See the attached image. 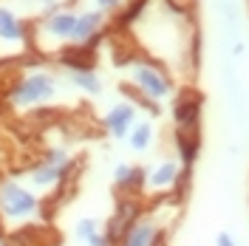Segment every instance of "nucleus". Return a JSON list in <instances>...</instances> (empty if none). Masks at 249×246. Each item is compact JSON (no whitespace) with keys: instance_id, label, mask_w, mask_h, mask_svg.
<instances>
[{"instance_id":"f3484780","label":"nucleus","mask_w":249,"mask_h":246,"mask_svg":"<svg viewBox=\"0 0 249 246\" xmlns=\"http://www.w3.org/2000/svg\"><path fill=\"white\" fill-rule=\"evenodd\" d=\"M215 246H238V241H235V235H232V232L221 229V232L215 235Z\"/></svg>"},{"instance_id":"1a4fd4ad","label":"nucleus","mask_w":249,"mask_h":246,"mask_svg":"<svg viewBox=\"0 0 249 246\" xmlns=\"http://www.w3.org/2000/svg\"><path fill=\"white\" fill-rule=\"evenodd\" d=\"M108 17L96 9H82L77 15V26H74V34H71V43L68 46L77 48V51H88L91 46H96V40L105 34L108 29Z\"/></svg>"},{"instance_id":"423d86ee","label":"nucleus","mask_w":249,"mask_h":246,"mask_svg":"<svg viewBox=\"0 0 249 246\" xmlns=\"http://www.w3.org/2000/svg\"><path fill=\"white\" fill-rule=\"evenodd\" d=\"M173 116V141H201V110L204 99L198 91L184 88L170 99Z\"/></svg>"},{"instance_id":"7ed1b4c3","label":"nucleus","mask_w":249,"mask_h":246,"mask_svg":"<svg viewBox=\"0 0 249 246\" xmlns=\"http://www.w3.org/2000/svg\"><path fill=\"white\" fill-rule=\"evenodd\" d=\"M46 201L20 178H0V227H26L40 221Z\"/></svg>"},{"instance_id":"4468645a","label":"nucleus","mask_w":249,"mask_h":246,"mask_svg":"<svg viewBox=\"0 0 249 246\" xmlns=\"http://www.w3.org/2000/svg\"><path fill=\"white\" fill-rule=\"evenodd\" d=\"M74 241L82 246H110L108 235H105V224L93 215H82L74 224Z\"/></svg>"},{"instance_id":"f257e3e1","label":"nucleus","mask_w":249,"mask_h":246,"mask_svg":"<svg viewBox=\"0 0 249 246\" xmlns=\"http://www.w3.org/2000/svg\"><path fill=\"white\" fill-rule=\"evenodd\" d=\"M122 68H124V77H127V88H130L136 102H150V105L161 108V102H170L173 96L178 93L176 77L161 62L144 57L142 51L124 57Z\"/></svg>"},{"instance_id":"f03ea898","label":"nucleus","mask_w":249,"mask_h":246,"mask_svg":"<svg viewBox=\"0 0 249 246\" xmlns=\"http://www.w3.org/2000/svg\"><path fill=\"white\" fill-rule=\"evenodd\" d=\"M62 91V77L51 68L34 65L26 68L20 77L6 88V102L15 110H40L57 102Z\"/></svg>"},{"instance_id":"20e7f679","label":"nucleus","mask_w":249,"mask_h":246,"mask_svg":"<svg viewBox=\"0 0 249 246\" xmlns=\"http://www.w3.org/2000/svg\"><path fill=\"white\" fill-rule=\"evenodd\" d=\"M74 173H77V156L62 144H54V147L43 150L40 158L26 170V184L40 195L43 193H60L74 178Z\"/></svg>"},{"instance_id":"dca6fc26","label":"nucleus","mask_w":249,"mask_h":246,"mask_svg":"<svg viewBox=\"0 0 249 246\" xmlns=\"http://www.w3.org/2000/svg\"><path fill=\"white\" fill-rule=\"evenodd\" d=\"M91 3H93L96 12H102V15L110 20V17H122L124 12L130 9L133 0H91Z\"/></svg>"},{"instance_id":"9b49d317","label":"nucleus","mask_w":249,"mask_h":246,"mask_svg":"<svg viewBox=\"0 0 249 246\" xmlns=\"http://www.w3.org/2000/svg\"><path fill=\"white\" fill-rule=\"evenodd\" d=\"M161 229H164V224H161L150 210H144V212L127 227V232L122 235V241L116 246H153Z\"/></svg>"},{"instance_id":"2eb2a0df","label":"nucleus","mask_w":249,"mask_h":246,"mask_svg":"<svg viewBox=\"0 0 249 246\" xmlns=\"http://www.w3.org/2000/svg\"><path fill=\"white\" fill-rule=\"evenodd\" d=\"M124 144H127L130 153H139V156L150 153L156 144V122L153 119H139V122L133 124V130L127 133Z\"/></svg>"},{"instance_id":"a211bd4d","label":"nucleus","mask_w":249,"mask_h":246,"mask_svg":"<svg viewBox=\"0 0 249 246\" xmlns=\"http://www.w3.org/2000/svg\"><path fill=\"white\" fill-rule=\"evenodd\" d=\"M0 246H15V238H12L9 232H3V229H0Z\"/></svg>"},{"instance_id":"9d476101","label":"nucleus","mask_w":249,"mask_h":246,"mask_svg":"<svg viewBox=\"0 0 249 246\" xmlns=\"http://www.w3.org/2000/svg\"><path fill=\"white\" fill-rule=\"evenodd\" d=\"M62 68H65V79L71 82V88H77L79 93H88V96L102 93V77L96 74L91 62H85L82 57L79 60H62Z\"/></svg>"},{"instance_id":"6ab92c4d","label":"nucleus","mask_w":249,"mask_h":246,"mask_svg":"<svg viewBox=\"0 0 249 246\" xmlns=\"http://www.w3.org/2000/svg\"><path fill=\"white\" fill-rule=\"evenodd\" d=\"M247 3H249V0H247Z\"/></svg>"},{"instance_id":"0eeeda50","label":"nucleus","mask_w":249,"mask_h":246,"mask_svg":"<svg viewBox=\"0 0 249 246\" xmlns=\"http://www.w3.org/2000/svg\"><path fill=\"white\" fill-rule=\"evenodd\" d=\"M77 9H68V6H60L54 12H46L37 23V34L54 43V46H68L71 43V34H74V26H77Z\"/></svg>"},{"instance_id":"39448f33","label":"nucleus","mask_w":249,"mask_h":246,"mask_svg":"<svg viewBox=\"0 0 249 246\" xmlns=\"http://www.w3.org/2000/svg\"><path fill=\"white\" fill-rule=\"evenodd\" d=\"M190 184V173H184V167L178 164L176 156H164L159 158L153 167H147V176H144V184H142V198H178L181 201V193Z\"/></svg>"},{"instance_id":"6e6552de","label":"nucleus","mask_w":249,"mask_h":246,"mask_svg":"<svg viewBox=\"0 0 249 246\" xmlns=\"http://www.w3.org/2000/svg\"><path fill=\"white\" fill-rule=\"evenodd\" d=\"M136 122H139V105L130 102V99H119V102H113V105L105 110V116H102V130H105L113 141H124Z\"/></svg>"},{"instance_id":"ddd939ff","label":"nucleus","mask_w":249,"mask_h":246,"mask_svg":"<svg viewBox=\"0 0 249 246\" xmlns=\"http://www.w3.org/2000/svg\"><path fill=\"white\" fill-rule=\"evenodd\" d=\"M29 40V26L15 9L0 6V46H23Z\"/></svg>"},{"instance_id":"f8f14e48","label":"nucleus","mask_w":249,"mask_h":246,"mask_svg":"<svg viewBox=\"0 0 249 246\" xmlns=\"http://www.w3.org/2000/svg\"><path fill=\"white\" fill-rule=\"evenodd\" d=\"M144 176L147 167L144 164H130V161H119L113 167V190L122 193V195H136L142 198V184H144Z\"/></svg>"}]
</instances>
